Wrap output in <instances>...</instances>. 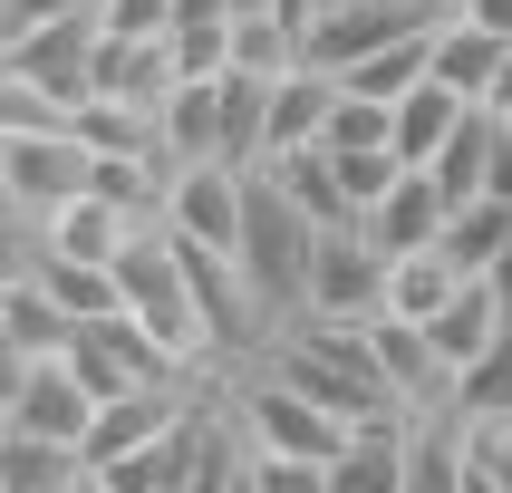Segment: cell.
Segmentation results:
<instances>
[{
  "label": "cell",
  "mask_w": 512,
  "mask_h": 493,
  "mask_svg": "<svg viewBox=\"0 0 512 493\" xmlns=\"http://www.w3.org/2000/svg\"><path fill=\"white\" fill-rule=\"evenodd\" d=\"M310 252H319V213H300V194H290L281 174L252 165V213H242V281L261 290L271 329H290V319L310 310Z\"/></svg>",
  "instance_id": "1"
},
{
  "label": "cell",
  "mask_w": 512,
  "mask_h": 493,
  "mask_svg": "<svg viewBox=\"0 0 512 493\" xmlns=\"http://www.w3.org/2000/svg\"><path fill=\"white\" fill-rule=\"evenodd\" d=\"M97 184V145L78 126H49V136H0V203L20 223H49L68 194Z\"/></svg>",
  "instance_id": "2"
},
{
  "label": "cell",
  "mask_w": 512,
  "mask_h": 493,
  "mask_svg": "<svg viewBox=\"0 0 512 493\" xmlns=\"http://www.w3.org/2000/svg\"><path fill=\"white\" fill-rule=\"evenodd\" d=\"M87 426H97V387L68 358H0V435L87 445Z\"/></svg>",
  "instance_id": "3"
},
{
  "label": "cell",
  "mask_w": 512,
  "mask_h": 493,
  "mask_svg": "<svg viewBox=\"0 0 512 493\" xmlns=\"http://www.w3.org/2000/svg\"><path fill=\"white\" fill-rule=\"evenodd\" d=\"M97 49H107V20L97 10H68V20L10 29V68L0 78H29V87H49V97H68V107H87L97 97Z\"/></svg>",
  "instance_id": "4"
},
{
  "label": "cell",
  "mask_w": 512,
  "mask_h": 493,
  "mask_svg": "<svg viewBox=\"0 0 512 493\" xmlns=\"http://www.w3.org/2000/svg\"><path fill=\"white\" fill-rule=\"evenodd\" d=\"M242 213H252V165H232V155H194V165H174L165 223L184 232V242L242 261Z\"/></svg>",
  "instance_id": "5"
},
{
  "label": "cell",
  "mask_w": 512,
  "mask_h": 493,
  "mask_svg": "<svg viewBox=\"0 0 512 493\" xmlns=\"http://www.w3.org/2000/svg\"><path fill=\"white\" fill-rule=\"evenodd\" d=\"M377 310H387V252L368 242V223H319L300 319H377Z\"/></svg>",
  "instance_id": "6"
},
{
  "label": "cell",
  "mask_w": 512,
  "mask_h": 493,
  "mask_svg": "<svg viewBox=\"0 0 512 493\" xmlns=\"http://www.w3.org/2000/svg\"><path fill=\"white\" fill-rule=\"evenodd\" d=\"M406 445H416V416H406V406L358 416L348 445L329 455V493H406Z\"/></svg>",
  "instance_id": "7"
},
{
  "label": "cell",
  "mask_w": 512,
  "mask_h": 493,
  "mask_svg": "<svg viewBox=\"0 0 512 493\" xmlns=\"http://www.w3.org/2000/svg\"><path fill=\"white\" fill-rule=\"evenodd\" d=\"M68 339H78L68 300L39 271H10L0 281V358H68Z\"/></svg>",
  "instance_id": "8"
},
{
  "label": "cell",
  "mask_w": 512,
  "mask_h": 493,
  "mask_svg": "<svg viewBox=\"0 0 512 493\" xmlns=\"http://www.w3.org/2000/svg\"><path fill=\"white\" fill-rule=\"evenodd\" d=\"M445 213H455V203H445V184H435L426 165H406L397 184L358 213V223H368L377 252H426V242H445Z\"/></svg>",
  "instance_id": "9"
},
{
  "label": "cell",
  "mask_w": 512,
  "mask_h": 493,
  "mask_svg": "<svg viewBox=\"0 0 512 493\" xmlns=\"http://www.w3.org/2000/svg\"><path fill=\"white\" fill-rule=\"evenodd\" d=\"M397 29H426V20H406L397 0H329V10H310V68H358L368 49H387Z\"/></svg>",
  "instance_id": "10"
},
{
  "label": "cell",
  "mask_w": 512,
  "mask_h": 493,
  "mask_svg": "<svg viewBox=\"0 0 512 493\" xmlns=\"http://www.w3.org/2000/svg\"><path fill=\"white\" fill-rule=\"evenodd\" d=\"M426 329H435V348H445V358H455V377H464L474 358H493V348L512 339V300L493 290V271H474V281H464L455 300L426 319Z\"/></svg>",
  "instance_id": "11"
},
{
  "label": "cell",
  "mask_w": 512,
  "mask_h": 493,
  "mask_svg": "<svg viewBox=\"0 0 512 493\" xmlns=\"http://www.w3.org/2000/svg\"><path fill=\"white\" fill-rule=\"evenodd\" d=\"M503 68H512V39H503V29L464 20V10H455V20H445V29H435V78L455 87L464 107H484L493 87H503Z\"/></svg>",
  "instance_id": "12"
},
{
  "label": "cell",
  "mask_w": 512,
  "mask_h": 493,
  "mask_svg": "<svg viewBox=\"0 0 512 493\" xmlns=\"http://www.w3.org/2000/svg\"><path fill=\"white\" fill-rule=\"evenodd\" d=\"M329 107H339V78L329 68H290V78H271V155H300V145H319L329 136ZM261 155V165H271Z\"/></svg>",
  "instance_id": "13"
},
{
  "label": "cell",
  "mask_w": 512,
  "mask_h": 493,
  "mask_svg": "<svg viewBox=\"0 0 512 493\" xmlns=\"http://www.w3.org/2000/svg\"><path fill=\"white\" fill-rule=\"evenodd\" d=\"M0 484L10 493H97V464H87V445H58V435H0Z\"/></svg>",
  "instance_id": "14"
},
{
  "label": "cell",
  "mask_w": 512,
  "mask_h": 493,
  "mask_svg": "<svg viewBox=\"0 0 512 493\" xmlns=\"http://www.w3.org/2000/svg\"><path fill=\"white\" fill-rule=\"evenodd\" d=\"M464 281H474V271H455L445 242H426V252H387V310H397V319H435Z\"/></svg>",
  "instance_id": "15"
},
{
  "label": "cell",
  "mask_w": 512,
  "mask_h": 493,
  "mask_svg": "<svg viewBox=\"0 0 512 493\" xmlns=\"http://www.w3.org/2000/svg\"><path fill=\"white\" fill-rule=\"evenodd\" d=\"M464 116H474V107H464L445 78H416V87L397 97V155H406V165H435V155H445V136H455Z\"/></svg>",
  "instance_id": "16"
},
{
  "label": "cell",
  "mask_w": 512,
  "mask_h": 493,
  "mask_svg": "<svg viewBox=\"0 0 512 493\" xmlns=\"http://www.w3.org/2000/svg\"><path fill=\"white\" fill-rule=\"evenodd\" d=\"M493 145H503V116L493 107H474L455 126V136H445V155H435V184H445V203H474V194H493Z\"/></svg>",
  "instance_id": "17"
},
{
  "label": "cell",
  "mask_w": 512,
  "mask_h": 493,
  "mask_svg": "<svg viewBox=\"0 0 512 493\" xmlns=\"http://www.w3.org/2000/svg\"><path fill=\"white\" fill-rule=\"evenodd\" d=\"M445 252H455V271H493V261L512 252V194H474L445 213Z\"/></svg>",
  "instance_id": "18"
},
{
  "label": "cell",
  "mask_w": 512,
  "mask_h": 493,
  "mask_svg": "<svg viewBox=\"0 0 512 493\" xmlns=\"http://www.w3.org/2000/svg\"><path fill=\"white\" fill-rule=\"evenodd\" d=\"M165 145L194 165V155H223V78H184L165 97Z\"/></svg>",
  "instance_id": "19"
},
{
  "label": "cell",
  "mask_w": 512,
  "mask_h": 493,
  "mask_svg": "<svg viewBox=\"0 0 512 493\" xmlns=\"http://www.w3.org/2000/svg\"><path fill=\"white\" fill-rule=\"evenodd\" d=\"M271 174H281L290 194H300V213H319V223H358V203H348L339 165H329V145H300V155H271Z\"/></svg>",
  "instance_id": "20"
},
{
  "label": "cell",
  "mask_w": 512,
  "mask_h": 493,
  "mask_svg": "<svg viewBox=\"0 0 512 493\" xmlns=\"http://www.w3.org/2000/svg\"><path fill=\"white\" fill-rule=\"evenodd\" d=\"M329 165H339L348 203L368 213V203H377V194H387V184H397V174H406V155H397V145H329Z\"/></svg>",
  "instance_id": "21"
},
{
  "label": "cell",
  "mask_w": 512,
  "mask_h": 493,
  "mask_svg": "<svg viewBox=\"0 0 512 493\" xmlns=\"http://www.w3.org/2000/svg\"><path fill=\"white\" fill-rule=\"evenodd\" d=\"M49 126H78V107L49 97V87H29V78L0 87V136H49Z\"/></svg>",
  "instance_id": "22"
},
{
  "label": "cell",
  "mask_w": 512,
  "mask_h": 493,
  "mask_svg": "<svg viewBox=\"0 0 512 493\" xmlns=\"http://www.w3.org/2000/svg\"><path fill=\"white\" fill-rule=\"evenodd\" d=\"M107 39H165L174 29V0H97Z\"/></svg>",
  "instance_id": "23"
},
{
  "label": "cell",
  "mask_w": 512,
  "mask_h": 493,
  "mask_svg": "<svg viewBox=\"0 0 512 493\" xmlns=\"http://www.w3.org/2000/svg\"><path fill=\"white\" fill-rule=\"evenodd\" d=\"M464 20H484V29H503V39H512V0H464Z\"/></svg>",
  "instance_id": "24"
},
{
  "label": "cell",
  "mask_w": 512,
  "mask_h": 493,
  "mask_svg": "<svg viewBox=\"0 0 512 493\" xmlns=\"http://www.w3.org/2000/svg\"><path fill=\"white\" fill-rule=\"evenodd\" d=\"M484 107H493V116H503V126H512V68H503V87H493Z\"/></svg>",
  "instance_id": "25"
},
{
  "label": "cell",
  "mask_w": 512,
  "mask_h": 493,
  "mask_svg": "<svg viewBox=\"0 0 512 493\" xmlns=\"http://www.w3.org/2000/svg\"><path fill=\"white\" fill-rule=\"evenodd\" d=\"M493 290H503V300H512V252H503V261H493Z\"/></svg>",
  "instance_id": "26"
},
{
  "label": "cell",
  "mask_w": 512,
  "mask_h": 493,
  "mask_svg": "<svg viewBox=\"0 0 512 493\" xmlns=\"http://www.w3.org/2000/svg\"><path fill=\"white\" fill-rule=\"evenodd\" d=\"M310 10H329V0H310Z\"/></svg>",
  "instance_id": "27"
}]
</instances>
